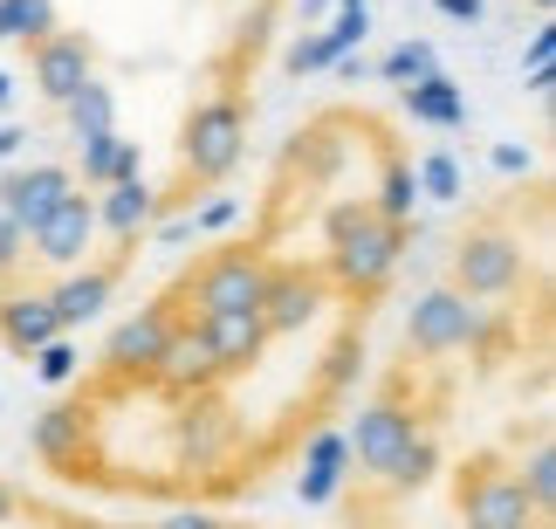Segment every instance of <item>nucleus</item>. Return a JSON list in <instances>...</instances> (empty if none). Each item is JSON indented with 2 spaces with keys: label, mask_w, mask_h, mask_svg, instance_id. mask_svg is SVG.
<instances>
[{
  "label": "nucleus",
  "mask_w": 556,
  "mask_h": 529,
  "mask_svg": "<svg viewBox=\"0 0 556 529\" xmlns=\"http://www.w3.org/2000/svg\"><path fill=\"white\" fill-rule=\"evenodd\" d=\"M152 214H159V186L152 179H117V186L97 193V227H111L117 241H138L144 227H152Z\"/></svg>",
  "instance_id": "obj_19"
},
{
  "label": "nucleus",
  "mask_w": 556,
  "mask_h": 529,
  "mask_svg": "<svg viewBox=\"0 0 556 529\" xmlns=\"http://www.w3.org/2000/svg\"><path fill=\"white\" fill-rule=\"evenodd\" d=\"M173 316H165L159 303L124 316V324L111 330V344H103V386H152L159 365H165V344H173Z\"/></svg>",
  "instance_id": "obj_8"
},
{
  "label": "nucleus",
  "mask_w": 556,
  "mask_h": 529,
  "mask_svg": "<svg viewBox=\"0 0 556 529\" xmlns=\"http://www.w3.org/2000/svg\"><path fill=\"white\" fill-rule=\"evenodd\" d=\"M446 21H481V0H433Z\"/></svg>",
  "instance_id": "obj_36"
},
{
  "label": "nucleus",
  "mask_w": 556,
  "mask_h": 529,
  "mask_svg": "<svg viewBox=\"0 0 556 529\" xmlns=\"http://www.w3.org/2000/svg\"><path fill=\"white\" fill-rule=\"evenodd\" d=\"M495 165H502V173H529V144H516V138L495 144Z\"/></svg>",
  "instance_id": "obj_34"
},
{
  "label": "nucleus",
  "mask_w": 556,
  "mask_h": 529,
  "mask_svg": "<svg viewBox=\"0 0 556 529\" xmlns=\"http://www.w3.org/2000/svg\"><path fill=\"white\" fill-rule=\"evenodd\" d=\"M433 419H440V406H419V365L405 357V365L384 378V392L371 399L365 413H357V427L344 433V440H351V468L378 475L384 461H392L419 427H433Z\"/></svg>",
  "instance_id": "obj_3"
},
{
  "label": "nucleus",
  "mask_w": 556,
  "mask_h": 529,
  "mask_svg": "<svg viewBox=\"0 0 556 529\" xmlns=\"http://www.w3.org/2000/svg\"><path fill=\"white\" fill-rule=\"evenodd\" d=\"M241 221V200H227V193H213L200 214H192V235H220V227Z\"/></svg>",
  "instance_id": "obj_31"
},
{
  "label": "nucleus",
  "mask_w": 556,
  "mask_h": 529,
  "mask_svg": "<svg viewBox=\"0 0 556 529\" xmlns=\"http://www.w3.org/2000/svg\"><path fill=\"white\" fill-rule=\"evenodd\" d=\"M55 28V0H0V41H41Z\"/></svg>",
  "instance_id": "obj_26"
},
{
  "label": "nucleus",
  "mask_w": 556,
  "mask_h": 529,
  "mask_svg": "<svg viewBox=\"0 0 556 529\" xmlns=\"http://www.w3.org/2000/svg\"><path fill=\"white\" fill-rule=\"evenodd\" d=\"M549 55H556V28H549V21H543V28L536 35H529V76H549Z\"/></svg>",
  "instance_id": "obj_33"
},
{
  "label": "nucleus",
  "mask_w": 556,
  "mask_h": 529,
  "mask_svg": "<svg viewBox=\"0 0 556 529\" xmlns=\"http://www.w3.org/2000/svg\"><path fill=\"white\" fill-rule=\"evenodd\" d=\"M522 282V241L508 235L502 221H481L467 227L460 248H454V295H467V303H495V295H508Z\"/></svg>",
  "instance_id": "obj_6"
},
{
  "label": "nucleus",
  "mask_w": 556,
  "mask_h": 529,
  "mask_svg": "<svg viewBox=\"0 0 556 529\" xmlns=\"http://www.w3.org/2000/svg\"><path fill=\"white\" fill-rule=\"evenodd\" d=\"M337 0H303V21H316V14H330Z\"/></svg>",
  "instance_id": "obj_39"
},
{
  "label": "nucleus",
  "mask_w": 556,
  "mask_h": 529,
  "mask_svg": "<svg viewBox=\"0 0 556 529\" xmlns=\"http://www.w3.org/2000/svg\"><path fill=\"white\" fill-rule=\"evenodd\" d=\"M159 529H241V522H220V516H192V509H186V516H165Z\"/></svg>",
  "instance_id": "obj_35"
},
{
  "label": "nucleus",
  "mask_w": 556,
  "mask_h": 529,
  "mask_svg": "<svg viewBox=\"0 0 556 529\" xmlns=\"http://www.w3.org/2000/svg\"><path fill=\"white\" fill-rule=\"evenodd\" d=\"M241 144H248V97H241V83L220 90V97H200L186 111V124H179V179H173V193H159V206L192 214L186 193L227 179L233 165H241Z\"/></svg>",
  "instance_id": "obj_1"
},
{
  "label": "nucleus",
  "mask_w": 556,
  "mask_h": 529,
  "mask_svg": "<svg viewBox=\"0 0 556 529\" xmlns=\"http://www.w3.org/2000/svg\"><path fill=\"white\" fill-rule=\"evenodd\" d=\"M76 144H83V159H76L83 193H103V186H117V179H144V144L138 138L103 131V138H76Z\"/></svg>",
  "instance_id": "obj_17"
},
{
  "label": "nucleus",
  "mask_w": 556,
  "mask_h": 529,
  "mask_svg": "<svg viewBox=\"0 0 556 529\" xmlns=\"http://www.w3.org/2000/svg\"><path fill=\"white\" fill-rule=\"evenodd\" d=\"M21 255H28V235H21L8 214H0V282H8V275L21 268Z\"/></svg>",
  "instance_id": "obj_32"
},
{
  "label": "nucleus",
  "mask_w": 556,
  "mask_h": 529,
  "mask_svg": "<svg viewBox=\"0 0 556 529\" xmlns=\"http://www.w3.org/2000/svg\"><path fill=\"white\" fill-rule=\"evenodd\" d=\"M262 289H268V255L254 241H227L200 268H186L165 303H192L200 316H227V310H262Z\"/></svg>",
  "instance_id": "obj_4"
},
{
  "label": "nucleus",
  "mask_w": 556,
  "mask_h": 529,
  "mask_svg": "<svg viewBox=\"0 0 556 529\" xmlns=\"http://www.w3.org/2000/svg\"><path fill=\"white\" fill-rule=\"evenodd\" d=\"M200 344L213 357V378H233V371H254L262 365V351H268V324H262V310H227V316H200Z\"/></svg>",
  "instance_id": "obj_12"
},
{
  "label": "nucleus",
  "mask_w": 556,
  "mask_h": 529,
  "mask_svg": "<svg viewBox=\"0 0 556 529\" xmlns=\"http://www.w3.org/2000/svg\"><path fill=\"white\" fill-rule=\"evenodd\" d=\"M337 62H344V55H337V49H330V35L316 28V35H303V41H295V49L282 55V70H289V76H324V70H337Z\"/></svg>",
  "instance_id": "obj_30"
},
{
  "label": "nucleus",
  "mask_w": 556,
  "mask_h": 529,
  "mask_svg": "<svg viewBox=\"0 0 556 529\" xmlns=\"http://www.w3.org/2000/svg\"><path fill=\"white\" fill-rule=\"evenodd\" d=\"M21 144H28V131H21V124H0V159H14Z\"/></svg>",
  "instance_id": "obj_37"
},
{
  "label": "nucleus",
  "mask_w": 556,
  "mask_h": 529,
  "mask_svg": "<svg viewBox=\"0 0 556 529\" xmlns=\"http://www.w3.org/2000/svg\"><path fill=\"white\" fill-rule=\"evenodd\" d=\"M433 70H440L433 41H399V49H392V55L378 62V76H384V83H399V90H405V83H426Z\"/></svg>",
  "instance_id": "obj_27"
},
{
  "label": "nucleus",
  "mask_w": 556,
  "mask_h": 529,
  "mask_svg": "<svg viewBox=\"0 0 556 529\" xmlns=\"http://www.w3.org/2000/svg\"><path fill=\"white\" fill-rule=\"evenodd\" d=\"M433 475H440V433H433V427H419V433H413V440H405V448L378 468V481H384L392 495H419Z\"/></svg>",
  "instance_id": "obj_22"
},
{
  "label": "nucleus",
  "mask_w": 556,
  "mask_h": 529,
  "mask_svg": "<svg viewBox=\"0 0 556 529\" xmlns=\"http://www.w3.org/2000/svg\"><path fill=\"white\" fill-rule=\"evenodd\" d=\"M399 103H405L413 124H433V131H460V124H467V90L446 70H433L426 83H405Z\"/></svg>",
  "instance_id": "obj_20"
},
{
  "label": "nucleus",
  "mask_w": 556,
  "mask_h": 529,
  "mask_svg": "<svg viewBox=\"0 0 556 529\" xmlns=\"http://www.w3.org/2000/svg\"><path fill=\"white\" fill-rule=\"evenodd\" d=\"M62 193H76V173L70 165H14V173H0V214H8L21 235H28V227L49 214V206L62 200Z\"/></svg>",
  "instance_id": "obj_14"
},
{
  "label": "nucleus",
  "mask_w": 556,
  "mask_h": 529,
  "mask_svg": "<svg viewBox=\"0 0 556 529\" xmlns=\"http://www.w3.org/2000/svg\"><path fill=\"white\" fill-rule=\"evenodd\" d=\"M516 481H522L529 509L549 522V509H556V448H549V433H543V427H536V440H529V454L516 461Z\"/></svg>",
  "instance_id": "obj_23"
},
{
  "label": "nucleus",
  "mask_w": 556,
  "mask_h": 529,
  "mask_svg": "<svg viewBox=\"0 0 556 529\" xmlns=\"http://www.w3.org/2000/svg\"><path fill=\"white\" fill-rule=\"evenodd\" d=\"M28 76H35V90L49 103H70L83 83L97 76V41L83 28H62V21H55L41 41H28Z\"/></svg>",
  "instance_id": "obj_9"
},
{
  "label": "nucleus",
  "mask_w": 556,
  "mask_h": 529,
  "mask_svg": "<svg viewBox=\"0 0 556 529\" xmlns=\"http://www.w3.org/2000/svg\"><path fill=\"white\" fill-rule=\"evenodd\" d=\"M8 103H14V76L0 70V111H8Z\"/></svg>",
  "instance_id": "obj_40"
},
{
  "label": "nucleus",
  "mask_w": 556,
  "mask_h": 529,
  "mask_svg": "<svg viewBox=\"0 0 556 529\" xmlns=\"http://www.w3.org/2000/svg\"><path fill=\"white\" fill-rule=\"evenodd\" d=\"M138 255V241H117V262H103V268H83L70 275V282H55L49 289V310H55V324L62 330H83V324H97L103 310H111V295L124 282V262Z\"/></svg>",
  "instance_id": "obj_13"
},
{
  "label": "nucleus",
  "mask_w": 556,
  "mask_h": 529,
  "mask_svg": "<svg viewBox=\"0 0 556 529\" xmlns=\"http://www.w3.org/2000/svg\"><path fill=\"white\" fill-rule=\"evenodd\" d=\"M324 303H330V275L324 268H303V262L268 268V289H262V324H268V337L303 330Z\"/></svg>",
  "instance_id": "obj_11"
},
{
  "label": "nucleus",
  "mask_w": 556,
  "mask_h": 529,
  "mask_svg": "<svg viewBox=\"0 0 556 529\" xmlns=\"http://www.w3.org/2000/svg\"><path fill=\"white\" fill-rule=\"evenodd\" d=\"M62 117H70V131H76V138H103V131H117V90L90 76L70 103H62Z\"/></svg>",
  "instance_id": "obj_24"
},
{
  "label": "nucleus",
  "mask_w": 556,
  "mask_h": 529,
  "mask_svg": "<svg viewBox=\"0 0 556 529\" xmlns=\"http://www.w3.org/2000/svg\"><path fill=\"white\" fill-rule=\"evenodd\" d=\"M481 316L488 310H475L467 295H454V289H426L419 303H413V316H405V357H454V351H475V337H481Z\"/></svg>",
  "instance_id": "obj_7"
},
{
  "label": "nucleus",
  "mask_w": 556,
  "mask_h": 529,
  "mask_svg": "<svg viewBox=\"0 0 556 529\" xmlns=\"http://www.w3.org/2000/svg\"><path fill=\"white\" fill-rule=\"evenodd\" d=\"M413 206H419V179H413V159L399 144H384L378 159V193H371V214L392 221V227H413Z\"/></svg>",
  "instance_id": "obj_21"
},
{
  "label": "nucleus",
  "mask_w": 556,
  "mask_h": 529,
  "mask_svg": "<svg viewBox=\"0 0 556 529\" xmlns=\"http://www.w3.org/2000/svg\"><path fill=\"white\" fill-rule=\"evenodd\" d=\"M413 179H419V200H460V165L446 152H426L413 165Z\"/></svg>",
  "instance_id": "obj_29"
},
{
  "label": "nucleus",
  "mask_w": 556,
  "mask_h": 529,
  "mask_svg": "<svg viewBox=\"0 0 556 529\" xmlns=\"http://www.w3.org/2000/svg\"><path fill=\"white\" fill-rule=\"evenodd\" d=\"M49 337H70L49 310V289H21V295H0V344L14 357H35Z\"/></svg>",
  "instance_id": "obj_15"
},
{
  "label": "nucleus",
  "mask_w": 556,
  "mask_h": 529,
  "mask_svg": "<svg viewBox=\"0 0 556 529\" xmlns=\"http://www.w3.org/2000/svg\"><path fill=\"white\" fill-rule=\"evenodd\" d=\"M454 502H460V522H467V529H543V516L529 509L516 468H508L495 448H481V454L460 461Z\"/></svg>",
  "instance_id": "obj_5"
},
{
  "label": "nucleus",
  "mask_w": 556,
  "mask_h": 529,
  "mask_svg": "<svg viewBox=\"0 0 556 529\" xmlns=\"http://www.w3.org/2000/svg\"><path fill=\"white\" fill-rule=\"evenodd\" d=\"M90 241H97V193H62L49 214H41L28 227V248H35V262H49V268H76L83 255H90Z\"/></svg>",
  "instance_id": "obj_10"
},
{
  "label": "nucleus",
  "mask_w": 556,
  "mask_h": 529,
  "mask_svg": "<svg viewBox=\"0 0 556 529\" xmlns=\"http://www.w3.org/2000/svg\"><path fill=\"white\" fill-rule=\"evenodd\" d=\"M14 516H21V495L8 489V481H0V522H14Z\"/></svg>",
  "instance_id": "obj_38"
},
{
  "label": "nucleus",
  "mask_w": 556,
  "mask_h": 529,
  "mask_svg": "<svg viewBox=\"0 0 556 529\" xmlns=\"http://www.w3.org/2000/svg\"><path fill=\"white\" fill-rule=\"evenodd\" d=\"M344 475H351V440L324 427L309 440V454H303V475H295V495H303V509H324V502H337V489H344Z\"/></svg>",
  "instance_id": "obj_16"
},
{
  "label": "nucleus",
  "mask_w": 556,
  "mask_h": 529,
  "mask_svg": "<svg viewBox=\"0 0 556 529\" xmlns=\"http://www.w3.org/2000/svg\"><path fill=\"white\" fill-rule=\"evenodd\" d=\"M357 371H365V316H357V324H351V330L330 344L324 378H316V392H324V399H344V392L357 386Z\"/></svg>",
  "instance_id": "obj_25"
},
{
  "label": "nucleus",
  "mask_w": 556,
  "mask_h": 529,
  "mask_svg": "<svg viewBox=\"0 0 556 529\" xmlns=\"http://www.w3.org/2000/svg\"><path fill=\"white\" fill-rule=\"evenodd\" d=\"M83 440H90V406H49L28 427V448H35V461L41 468H76V454H83Z\"/></svg>",
  "instance_id": "obj_18"
},
{
  "label": "nucleus",
  "mask_w": 556,
  "mask_h": 529,
  "mask_svg": "<svg viewBox=\"0 0 556 529\" xmlns=\"http://www.w3.org/2000/svg\"><path fill=\"white\" fill-rule=\"evenodd\" d=\"M399 255H405V227L378 221L365 200H344L330 214V262H324V275H330V289L351 295V303H371V295L392 282Z\"/></svg>",
  "instance_id": "obj_2"
},
{
  "label": "nucleus",
  "mask_w": 556,
  "mask_h": 529,
  "mask_svg": "<svg viewBox=\"0 0 556 529\" xmlns=\"http://www.w3.org/2000/svg\"><path fill=\"white\" fill-rule=\"evenodd\" d=\"M28 365H35V378H41V386H70V378L83 371V351L70 344V337H49V344H41V351L28 357Z\"/></svg>",
  "instance_id": "obj_28"
}]
</instances>
